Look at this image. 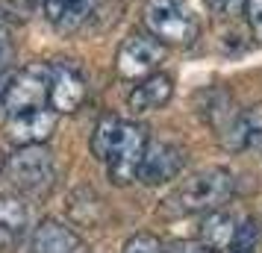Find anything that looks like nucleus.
Returning a JSON list of instances; mask_svg holds the SVG:
<instances>
[{"instance_id": "11", "label": "nucleus", "mask_w": 262, "mask_h": 253, "mask_svg": "<svg viewBox=\"0 0 262 253\" xmlns=\"http://www.w3.org/2000/svg\"><path fill=\"white\" fill-rule=\"evenodd\" d=\"M227 150H253L262 147V103L250 106L248 112H238L236 121L227 127V133L221 135Z\"/></svg>"}, {"instance_id": "15", "label": "nucleus", "mask_w": 262, "mask_h": 253, "mask_svg": "<svg viewBox=\"0 0 262 253\" xmlns=\"http://www.w3.org/2000/svg\"><path fill=\"white\" fill-rule=\"evenodd\" d=\"M100 3H103V0H68L65 12H62L59 21H56V30H59L62 36L77 33L85 21H92V18H95V12L100 9Z\"/></svg>"}, {"instance_id": "5", "label": "nucleus", "mask_w": 262, "mask_h": 253, "mask_svg": "<svg viewBox=\"0 0 262 253\" xmlns=\"http://www.w3.org/2000/svg\"><path fill=\"white\" fill-rule=\"evenodd\" d=\"M50 83H53V65L48 62H30L9 80L6 91V115H18L27 109H38L50 103Z\"/></svg>"}, {"instance_id": "13", "label": "nucleus", "mask_w": 262, "mask_h": 253, "mask_svg": "<svg viewBox=\"0 0 262 253\" xmlns=\"http://www.w3.org/2000/svg\"><path fill=\"white\" fill-rule=\"evenodd\" d=\"M233 233H236V218L221 212V209H212V212H206V218H203L201 227H198V241L209 253H218V250H227L230 247Z\"/></svg>"}, {"instance_id": "12", "label": "nucleus", "mask_w": 262, "mask_h": 253, "mask_svg": "<svg viewBox=\"0 0 262 253\" xmlns=\"http://www.w3.org/2000/svg\"><path fill=\"white\" fill-rule=\"evenodd\" d=\"M174 95V80L168 74H150L139 80V85L130 91L127 103H130L133 112H154V109H162Z\"/></svg>"}, {"instance_id": "19", "label": "nucleus", "mask_w": 262, "mask_h": 253, "mask_svg": "<svg viewBox=\"0 0 262 253\" xmlns=\"http://www.w3.org/2000/svg\"><path fill=\"white\" fill-rule=\"evenodd\" d=\"M245 18H248V27H250V33H253V38L262 44V0H248Z\"/></svg>"}, {"instance_id": "17", "label": "nucleus", "mask_w": 262, "mask_h": 253, "mask_svg": "<svg viewBox=\"0 0 262 253\" xmlns=\"http://www.w3.org/2000/svg\"><path fill=\"white\" fill-rule=\"evenodd\" d=\"M262 244V224L256 218H245L236 224V233H233V241L227 253H256Z\"/></svg>"}, {"instance_id": "21", "label": "nucleus", "mask_w": 262, "mask_h": 253, "mask_svg": "<svg viewBox=\"0 0 262 253\" xmlns=\"http://www.w3.org/2000/svg\"><path fill=\"white\" fill-rule=\"evenodd\" d=\"M162 253H209L203 247L201 241H174V244H168Z\"/></svg>"}, {"instance_id": "24", "label": "nucleus", "mask_w": 262, "mask_h": 253, "mask_svg": "<svg viewBox=\"0 0 262 253\" xmlns=\"http://www.w3.org/2000/svg\"><path fill=\"white\" fill-rule=\"evenodd\" d=\"M0 68H3V50H0Z\"/></svg>"}, {"instance_id": "10", "label": "nucleus", "mask_w": 262, "mask_h": 253, "mask_svg": "<svg viewBox=\"0 0 262 253\" xmlns=\"http://www.w3.org/2000/svg\"><path fill=\"white\" fill-rule=\"evenodd\" d=\"M30 253H83V239L62 221L45 218L30 239Z\"/></svg>"}, {"instance_id": "25", "label": "nucleus", "mask_w": 262, "mask_h": 253, "mask_svg": "<svg viewBox=\"0 0 262 253\" xmlns=\"http://www.w3.org/2000/svg\"><path fill=\"white\" fill-rule=\"evenodd\" d=\"M30 3H45V0H30Z\"/></svg>"}, {"instance_id": "20", "label": "nucleus", "mask_w": 262, "mask_h": 253, "mask_svg": "<svg viewBox=\"0 0 262 253\" xmlns=\"http://www.w3.org/2000/svg\"><path fill=\"white\" fill-rule=\"evenodd\" d=\"M206 6L218 15H227V18H236L238 12H245L248 0H206Z\"/></svg>"}, {"instance_id": "8", "label": "nucleus", "mask_w": 262, "mask_h": 253, "mask_svg": "<svg viewBox=\"0 0 262 253\" xmlns=\"http://www.w3.org/2000/svg\"><path fill=\"white\" fill-rule=\"evenodd\" d=\"M186 165V153L183 147L171 145V142H150L144 150L142 168H139V182L144 186H165L174 180Z\"/></svg>"}, {"instance_id": "3", "label": "nucleus", "mask_w": 262, "mask_h": 253, "mask_svg": "<svg viewBox=\"0 0 262 253\" xmlns=\"http://www.w3.org/2000/svg\"><path fill=\"white\" fill-rule=\"evenodd\" d=\"M6 174L18 192L45 194L56 180L53 153L45 145H24L15 150V156L6 162Z\"/></svg>"}, {"instance_id": "18", "label": "nucleus", "mask_w": 262, "mask_h": 253, "mask_svg": "<svg viewBox=\"0 0 262 253\" xmlns=\"http://www.w3.org/2000/svg\"><path fill=\"white\" fill-rule=\"evenodd\" d=\"M162 250H165V244L154 233H136L121 247V253H162Z\"/></svg>"}, {"instance_id": "1", "label": "nucleus", "mask_w": 262, "mask_h": 253, "mask_svg": "<svg viewBox=\"0 0 262 253\" xmlns=\"http://www.w3.org/2000/svg\"><path fill=\"white\" fill-rule=\"evenodd\" d=\"M236 180L227 168H206L171 192L168 200H162V209L171 215H194V212H212L233 197Z\"/></svg>"}, {"instance_id": "6", "label": "nucleus", "mask_w": 262, "mask_h": 253, "mask_svg": "<svg viewBox=\"0 0 262 253\" xmlns=\"http://www.w3.org/2000/svg\"><path fill=\"white\" fill-rule=\"evenodd\" d=\"M165 59V44L154 36V33H130L121 41L118 53H115V71L124 80H144L156 74V68Z\"/></svg>"}, {"instance_id": "4", "label": "nucleus", "mask_w": 262, "mask_h": 253, "mask_svg": "<svg viewBox=\"0 0 262 253\" xmlns=\"http://www.w3.org/2000/svg\"><path fill=\"white\" fill-rule=\"evenodd\" d=\"M147 145H150V139H147V130L142 124L121 121L118 139H115V145H112L109 159H106L109 180L115 186H130L133 180H139V168H142Z\"/></svg>"}, {"instance_id": "7", "label": "nucleus", "mask_w": 262, "mask_h": 253, "mask_svg": "<svg viewBox=\"0 0 262 253\" xmlns=\"http://www.w3.org/2000/svg\"><path fill=\"white\" fill-rule=\"evenodd\" d=\"M56 121H59V112L48 106L38 109H27V112H18V115H9V124H6V135L15 147L24 145H45L50 139V133L56 130Z\"/></svg>"}, {"instance_id": "22", "label": "nucleus", "mask_w": 262, "mask_h": 253, "mask_svg": "<svg viewBox=\"0 0 262 253\" xmlns=\"http://www.w3.org/2000/svg\"><path fill=\"white\" fill-rule=\"evenodd\" d=\"M9 80H12V77H0V109H3V103H6V91H9Z\"/></svg>"}, {"instance_id": "23", "label": "nucleus", "mask_w": 262, "mask_h": 253, "mask_svg": "<svg viewBox=\"0 0 262 253\" xmlns=\"http://www.w3.org/2000/svg\"><path fill=\"white\" fill-rule=\"evenodd\" d=\"M6 168V159H3V153H0V171Z\"/></svg>"}, {"instance_id": "16", "label": "nucleus", "mask_w": 262, "mask_h": 253, "mask_svg": "<svg viewBox=\"0 0 262 253\" xmlns=\"http://www.w3.org/2000/svg\"><path fill=\"white\" fill-rule=\"evenodd\" d=\"M118 130H121V118L115 115H103V118L95 124V130H92V156L100 159V162H106L109 159V150L115 145V139H118Z\"/></svg>"}, {"instance_id": "2", "label": "nucleus", "mask_w": 262, "mask_h": 253, "mask_svg": "<svg viewBox=\"0 0 262 253\" xmlns=\"http://www.w3.org/2000/svg\"><path fill=\"white\" fill-rule=\"evenodd\" d=\"M142 18L147 33L162 44H191L198 38V18L189 0H144Z\"/></svg>"}, {"instance_id": "14", "label": "nucleus", "mask_w": 262, "mask_h": 253, "mask_svg": "<svg viewBox=\"0 0 262 253\" xmlns=\"http://www.w3.org/2000/svg\"><path fill=\"white\" fill-rule=\"evenodd\" d=\"M27 229V206L12 197V194H0V247L15 244Z\"/></svg>"}, {"instance_id": "9", "label": "nucleus", "mask_w": 262, "mask_h": 253, "mask_svg": "<svg viewBox=\"0 0 262 253\" xmlns=\"http://www.w3.org/2000/svg\"><path fill=\"white\" fill-rule=\"evenodd\" d=\"M85 100V80L74 62L53 65V83H50V106L56 112H77Z\"/></svg>"}]
</instances>
